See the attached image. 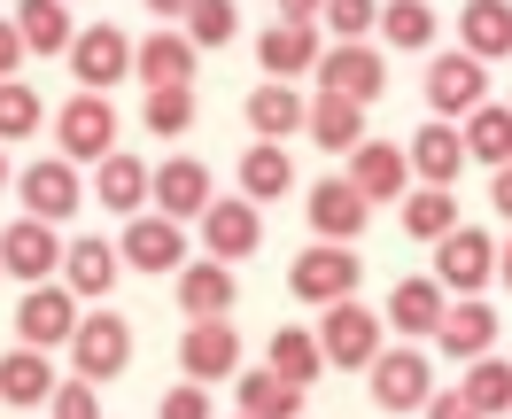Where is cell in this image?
Wrapping results in <instances>:
<instances>
[{"instance_id":"obj_1","label":"cell","mask_w":512,"mask_h":419,"mask_svg":"<svg viewBox=\"0 0 512 419\" xmlns=\"http://www.w3.org/2000/svg\"><path fill=\"white\" fill-rule=\"evenodd\" d=\"M357 280H365V264H357L350 241H311V249L288 264V295H295V303H311V311H334V303H350Z\"/></svg>"},{"instance_id":"obj_2","label":"cell","mask_w":512,"mask_h":419,"mask_svg":"<svg viewBox=\"0 0 512 419\" xmlns=\"http://www.w3.org/2000/svg\"><path fill=\"white\" fill-rule=\"evenodd\" d=\"M125 365H132V326L117 311H86L78 334H70V373L101 388V381H117Z\"/></svg>"},{"instance_id":"obj_3","label":"cell","mask_w":512,"mask_h":419,"mask_svg":"<svg viewBox=\"0 0 512 419\" xmlns=\"http://www.w3.org/2000/svg\"><path fill=\"white\" fill-rule=\"evenodd\" d=\"M481 101H489V63H474L466 47L427 63V117H443V125H466Z\"/></svg>"},{"instance_id":"obj_4","label":"cell","mask_w":512,"mask_h":419,"mask_svg":"<svg viewBox=\"0 0 512 419\" xmlns=\"http://www.w3.org/2000/svg\"><path fill=\"white\" fill-rule=\"evenodd\" d=\"M55 148H63L70 163H101L109 148H117V109H109V94H78L55 109Z\"/></svg>"},{"instance_id":"obj_5","label":"cell","mask_w":512,"mask_h":419,"mask_svg":"<svg viewBox=\"0 0 512 419\" xmlns=\"http://www.w3.org/2000/svg\"><path fill=\"white\" fill-rule=\"evenodd\" d=\"M381 86H388V63L373 39H334L319 55V94H342L365 109V101H381Z\"/></svg>"},{"instance_id":"obj_6","label":"cell","mask_w":512,"mask_h":419,"mask_svg":"<svg viewBox=\"0 0 512 419\" xmlns=\"http://www.w3.org/2000/svg\"><path fill=\"white\" fill-rule=\"evenodd\" d=\"M435 280H443V295H481L497 280V241L481 226H450L435 241Z\"/></svg>"},{"instance_id":"obj_7","label":"cell","mask_w":512,"mask_h":419,"mask_svg":"<svg viewBox=\"0 0 512 419\" xmlns=\"http://www.w3.org/2000/svg\"><path fill=\"white\" fill-rule=\"evenodd\" d=\"M125 70H132V39H125V24H78V39H70V78H78L86 94L125 86Z\"/></svg>"},{"instance_id":"obj_8","label":"cell","mask_w":512,"mask_h":419,"mask_svg":"<svg viewBox=\"0 0 512 419\" xmlns=\"http://www.w3.org/2000/svg\"><path fill=\"white\" fill-rule=\"evenodd\" d=\"M241 373V334H233V319H187V334H179V381H233Z\"/></svg>"},{"instance_id":"obj_9","label":"cell","mask_w":512,"mask_h":419,"mask_svg":"<svg viewBox=\"0 0 512 419\" xmlns=\"http://www.w3.org/2000/svg\"><path fill=\"white\" fill-rule=\"evenodd\" d=\"M16 194H24V218L63 226L70 210L86 202V179H78V163H70V156H39L32 171H16Z\"/></svg>"},{"instance_id":"obj_10","label":"cell","mask_w":512,"mask_h":419,"mask_svg":"<svg viewBox=\"0 0 512 419\" xmlns=\"http://www.w3.org/2000/svg\"><path fill=\"white\" fill-rule=\"evenodd\" d=\"M319 350H326V365H342V373H365L373 357H381V319L365 311V303H334L319 319Z\"/></svg>"},{"instance_id":"obj_11","label":"cell","mask_w":512,"mask_h":419,"mask_svg":"<svg viewBox=\"0 0 512 419\" xmlns=\"http://www.w3.org/2000/svg\"><path fill=\"white\" fill-rule=\"evenodd\" d=\"M365 381H373V404H381V412H419V404L435 396V365H427V350H381L365 365Z\"/></svg>"},{"instance_id":"obj_12","label":"cell","mask_w":512,"mask_h":419,"mask_svg":"<svg viewBox=\"0 0 512 419\" xmlns=\"http://www.w3.org/2000/svg\"><path fill=\"white\" fill-rule=\"evenodd\" d=\"M0 272L24 280V288L55 280V272H63V241H55V226H47V218H16V226H0Z\"/></svg>"},{"instance_id":"obj_13","label":"cell","mask_w":512,"mask_h":419,"mask_svg":"<svg viewBox=\"0 0 512 419\" xmlns=\"http://www.w3.org/2000/svg\"><path fill=\"white\" fill-rule=\"evenodd\" d=\"M78 295L63 288V280H39V288H24V303H16V334L32 342V350H55V342H70L78 334Z\"/></svg>"},{"instance_id":"obj_14","label":"cell","mask_w":512,"mask_h":419,"mask_svg":"<svg viewBox=\"0 0 512 419\" xmlns=\"http://www.w3.org/2000/svg\"><path fill=\"white\" fill-rule=\"evenodd\" d=\"M117 264H132V272H179V264H187V233H179V218H163V210L125 218Z\"/></svg>"},{"instance_id":"obj_15","label":"cell","mask_w":512,"mask_h":419,"mask_svg":"<svg viewBox=\"0 0 512 419\" xmlns=\"http://www.w3.org/2000/svg\"><path fill=\"white\" fill-rule=\"evenodd\" d=\"M218 194H210V163L202 156H171V163H156V187H148V210H163V218H202Z\"/></svg>"},{"instance_id":"obj_16","label":"cell","mask_w":512,"mask_h":419,"mask_svg":"<svg viewBox=\"0 0 512 419\" xmlns=\"http://www.w3.org/2000/svg\"><path fill=\"white\" fill-rule=\"evenodd\" d=\"M202 249H210L218 264H241V257L264 249V218L249 210V194H233V202H210V210H202Z\"/></svg>"},{"instance_id":"obj_17","label":"cell","mask_w":512,"mask_h":419,"mask_svg":"<svg viewBox=\"0 0 512 419\" xmlns=\"http://www.w3.org/2000/svg\"><path fill=\"white\" fill-rule=\"evenodd\" d=\"M303 218H311V241H357V233L373 226V202H365L350 179H319Z\"/></svg>"},{"instance_id":"obj_18","label":"cell","mask_w":512,"mask_h":419,"mask_svg":"<svg viewBox=\"0 0 512 419\" xmlns=\"http://www.w3.org/2000/svg\"><path fill=\"white\" fill-rule=\"evenodd\" d=\"M412 179L419 187H458V171H466V132L443 125V117H427V125L412 132Z\"/></svg>"},{"instance_id":"obj_19","label":"cell","mask_w":512,"mask_h":419,"mask_svg":"<svg viewBox=\"0 0 512 419\" xmlns=\"http://www.w3.org/2000/svg\"><path fill=\"white\" fill-rule=\"evenodd\" d=\"M489 342H497V311H489L481 295H450L443 326H435V350L458 357V365H474V357H489Z\"/></svg>"},{"instance_id":"obj_20","label":"cell","mask_w":512,"mask_h":419,"mask_svg":"<svg viewBox=\"0 0 512 419\" xmlns=\"http://www.w3.org/2000/svg\"><path fill=\"white\" fill-rule=\"evenodd\" d=\"M342 179H350L365 202H396V194L412 187V156H404V148H388V140H357Z\"/></svg>"},{"instance_id":"obj_21","label":"cell","mask_w":512,"mask_h":419,"mask_svg":"<svg viewBox=\"0 0 512 419\" xmlns=\"http://www.w3.org/2000/svg\"><path fill=\"white\" fill-rule=\"evenodd\" d=\"M194 63H202V47L187 32H148L132 47V78L140 86H194Z\"/></svg>"},{"instance_id":"obj_22","label":"cell","mask_w":512,"mask_h":419,"mask_svg":"<svg viewBox=\"0 0 512 419\" xmlns=\"http://www.w3.org/2000/svg\"><path fill=\"white\" fill-rule=\"evenodd\" d=\"M117 272H125V264H117V241H101V233H78L63 249V288L78 295V303H101V295L117 288Z\"/></svg>"},{"instance_id":"obj_23","label":"cell","mask_w":512,"mask_h":419,"mask_svg":"<svg viewBox=\"0 0 512 419\" xmlns=\"http://www.w3.org/2000/svg\"><path fill=\"white\" fill-rule=\"evenodd\" d=\"M148 187H156V171H148V163L140 156H125V148H109V156L94 163V202L101 210H117V218H140V210H148Z\"/></svg>"},{"instance_id":"obj_24","label":"cell","mask_w":512,"mask_h":419,"mask_svg":"<svg viewBox=\"0 0 512 419\" xmlns=\"http://www.w3.org/2000/svg\"><path fill=\"white\" fill-rule=\"evenodd\" d=\"M319 55H326L319 24H288V16L256 39V63L272 70V78H303V70H319Z\"/></svg>"},{"instance_id":"obj_25","label":"cell","mask_w":512,"mask_h":419,"mask_svg":"<svg viewBox=\"0 0 512 419\" xmlns=\"http://www.w3.org/2000/svg\"><path fill=\"white\" fill-rule=\"evenodd\" d=\"M233 295H241L233 264H218V257L179 264V311H187V319H225V311H233Z\"/></svg>"},{"instance_id":"obj_26","label":"cell","mask_w":512,"mask_h":419,"mask_svg":"<svg viewBox=\"0 0 512 419\" xmlns=\"http://www.w3.org/2000/svg\"><path fill=\"white\" fill-rule=\"evenodd\" d=\"M443 311H450V295H443L435 272H412V280H396V288H388V326H396V334H435Z\"/></svg>"},{"instance_id":"obj_27","label":"cell","mask_w":512,"mask_h":419,"mask_svg":"<svg viewBox=\"0 0 512 419\" xmlns=\"http://www.w3.org/2000/svg\"><path fill=\"white\" fill-rule=\"evenodd\" d=\"M241 117H249L256 140H288V132H303V117H311V101L295 94L288 78H272V86H249V101H241Z\"/></svg>"},{"instance_id":"obj_28","label":"cell","mask_w":512,"mask_h":419,"mask_svg":"<svg viewBox=\"0 0 512 419\" xmlns=\"http://www.w3.org/2000/svg\"><path fill=\"white\" fill-rule=\"evenodd\" d=\"M458 39L474 63H505L512 55V0H466L458 8Z\"/></svg>"},{"instance_id":"obj_29","label":"cell","mask_w":512,"mask_h":419,"mask_svg":"<svg viewBox=\"0 0 512 419\" xmlns=\"http://www.w3.org/2000/svg\"><path fill=\"white\" fill-rule=\"evenodd\" d=\"M16 32H24L32 55H70V39H78L70 0H16Z\"/></svg>"},{"instance_id":"obj_30","label":"cell","mask_w":512,"mask_h":419,"mask_svg":"<svg viewBox=\"0 0 512 419\" xmlns=\"http://www.w3.org/2000/svg\"><path fill=\"white\" fill-rule=\"evenodd\" d=\"M288 187H295V156L280 148V140L241 148V194H249V202H280Z\"/></svg>"},{"instance_id":"obj_31","label":"cell","mask_w":512,"mask_h":419,"mask_svg":"<svg viewBox=\"0 0 512 419\" xmlns=\"http://www.w3.org/2000/svg\"><path fill=\"white\" fill-rule=\"evenodd\" d=\"M303 132H311L319 148H334V156H350L357 140H365V109H357V101H342V94H311Z\"/></svg>"},{"instance_id":"obj_32","label":"cell","mask_w":512,"mask_h":419,"mask_svg":"<svg viewBox=\"0 0 512 419\" xmlns=\"http://www.w3.org/2000/svg\"><path fill=\"white\" fill-rule=\"evenodd\" d=\"M55 396V365H47V350H8L0 357V404H47Z\"/></svg>"},{"instance_id":"obj_33","label":"cell","mask_w":512,"mask_h":419,"mask_svg":"<svg viewBox=\"0 0 512 419\" xmlns=\"http://www.w3.org/2000/svg\"><path fill=\"white\" fill-rule=\"evenodd\" d=\"M458 132H466V163H489V171L512 163V101H481Z\"/></svg>"},{"instance_id":"obj_34","label":"cell","mask_w":512,"mask_h":419,"mask_svg":"<svg viewBox=\"0 0 512 419\" xmlns=\"http://www.w3.org/2000/svg\"><path fill=\"white\" fill-rule=\"evenodd\" d=\"M264 365H272V373H280L288 388H303V396H311V381L326 373V350H319V334H303V326H280Z\"/></svg>"},{"instance_id":"obj_35","label":"cell","mask_w":512,"mask_h":419,"mask_svg":"<svg viewBox=\"0 0 512 419\" xmlns=\"http://www.w3.org/2000/svg\"><path fill=\"white\" fill-rule=\"evenodd\" d=\"M458 396H466V404H474L481 419H505L512 412V357H474V365H466V381H458Z\"/></svg>"},{"instance_id":"obj_36","label":"cell","mask_w":512,"mask_h":419,"mask_svg":"<svg viewBox=\"0 0 512 419\" xmlns=\"http://www.w3.org/2000/svg\"><path fill=\"white\" fill-rule=\"evenodd\" d=\"M194 117H202L194 86H148V101H140V125L156 132V140H187Z\"/></svg>"},{"instance_id":"obj_37","label":"cell","mask_w":512,"mask_h":419,"mask_svg":"<svg viewBox=\"0 0 512 419\" xmlns=\"http://www.w3.org/2000/svg\"><path fill=\"white\" fill-rule=\"evenodd\" d=\"M373 32L388 39V47H404V55H427L435 47V8L427 0H381V24Z\"/></svg>"},{"instance_id":"obj_38","label":"cell","mask_w":512,"mask_h":419,"mask_svg":"<svg viewBox=\"0 0 512 419\" xmlns=\"http://www.w3.org/2000/svg\"><path fill=\"white\" fill-rule=\"evenodd\" d=\"M241 412L249 419H303V388H288L272 365H264V373H241Z\"/></svg>"},{"instance_id":"obj_39","label":"cell","mask_w":512,"mask_h":419,"mask_svg":"<svg viewBox=\"0 0 512 419\" xmlns=\"http://www.w3.org/2000/svg\"><path fill=\"white\" fill-rule=\"evenodd\" d=\"M450 226H458V194L450 187H412L404 194V233H412V241H443Z\"/></svg>"},{"instance_id":"obj_40","label":"cell","mask_w":512,"mask_h":419,"mask_svg":"<svg viewBox=\"0 0 512 419\" xmlns=\"http://www.w3.org/2000/svg\"><path fill=\"white\" fill-rule=\"evenodd\" d=\"M39 125H47V109H39V94L24 86V78H0V148H16V140H32Z\"/></svg>"},{"instance_id":"obj_41","label":"cell","mask_w":512,"mask_h":419,"mask_svg":"<svg viewBox=\"0 0 512 419\" xmlns=\"http://www.w3.org/2000/svg\"><path fill=\"white\" fill-rule=\"evenodd\" d=\"M179 24H187V39H194V47H225V39L241 32V8H233V0H194Z\"/></svg>"},{"instance_id":"obj_42","label":"cell","mask_w":512,"mask_h":419,"mask_svg":"<svg viewBox=\"0 0 512 419\" xmlns=\"http://www.w3.org/2000/svg\"><path fill=\"white\" fill-rule=\"evenodd\" d=\"M319 16H326V32H334V39H373V24H381V0H326Z\"/></svg>"},{"instance_id":"obj_43","label":"cell","mask_w":512,"mask_h":419,"mask_svg":"<svg viewBox=\"0 0 512 419\" xmlns=\"http://www.w3.org/2000/svg\"><path fill=\"white\" fill-rule=\"evenodd\" d=\"M47 419H101V396H94V381H55V396H47Z\"/></svg>"},{"instance_id":"obj_44","label":"cell","mask_w":512,"mask_h":419,"mask_svg":"<svg viewBox=\"0 0 512 419\" xmlns=\"http://www.w3.org/2000/svg\"><path fill=\"white\" fill-rule=\"evenodd\" d=\"M156 419H210V396H202V381L163 388V412H156Z\"/></svg>"},{"instance_id":"obj_45","label":"cell","mask_w":512,"mask_h":419,"mask_svg":"<svg viewBox=\"0 0 512 419\" xmlns=\"http://www.w3.org/2000/svg\"><path fill=\"white\" fill-rule=\"evenodd\" d=\"M419 412H427V419H481L474 404H466V396H458V388H435V396H427V404H419Z\"/></svg>"},{"instance_id":"obj_46","label":"cell","mask_w":512,"mask_h":419,"mask_svg":"<svg viewBox=\"0 0 512 419\" xmlns=\"http://www.w3.org/2000/svg\"><path fill=\"white\" fill-rule=\"evenodd\" d=\"M24 55H32V47H24V32H16V16H0V78H16Z\"/></svg>"},{"instance_id":"obj_47","label":"cell","mask_w":512,"mask_h":419,"mask_svg":"<svg viewBox=\"0 0 512 419\" xmlns=\"http://www.w3.org/2000/svg\"><path fill=\"white\" fill-rule=\"evenodd\" d=\"M489 210H497V218H512V163H497V171H489Z\"/></svg>"},{"instance_id":"obj_48","label":"cell","mask_w":512,"mask_h":419,"mask_svg":"<svg viewBox=\"0 0 512 419\" xmlns=\"http://www.w3.org/2000/svg\"><path fill=\"white\" fill-rule=\"evenodd\" d=\"M272 8H280L288 24H319V8H326V0H272Z\"/></svg>"},{"instance_id":"obj_49","label":"cell","mask_w":512,"mask_h":419,"mask_svg":"<svg viewBox=\"0 0 512 419\" xmlns=\"http://www.w3.org/2000/svg\"><path fill=\"white\" fill-rule=\"evenodd\" d=\"M148 8H156V16H171V24H179V16H187L194 0H148Z\"/></svg>"},{"instance_id":"obj_50","label":"cell","mask_w":512,"mask_h":419,"mask_svg":"<svg viewBox=\"0 0 512 419\" xmlns=\"http://www.w3.org/2000/svg\"><path fill=\"white\" fill-rule=\"evenodd\" d=\"M497 272H505V288H512V241H505V249H497Z\"/></svg>"},{"instance_id":"obj_51","label":"cell","mask_w":512,"mask_h":419,"mask_svg":"<svg viewBox=\"0 0 512 419\" xmlns=\"http://www.w3.org/2000/svg\"><path fill=\"white\" fill-rule=\"evenodd\" d=\"M8 179H16V171H8V148H0V187H8Z\"/></svg>"},{"instance_id":"obj_52","label":"cell","mask_w":512,"mask_h":419,"mask_svg":"<svg viewBox=\"0 0 512 419\" xmlns=\"http://www.w3.org/2000/svg\"><path fill=\"white\" fill-rule=\"evenodd\" d=\"M241 419H249V412H241Z\"/></svg>"}]
</instances>
